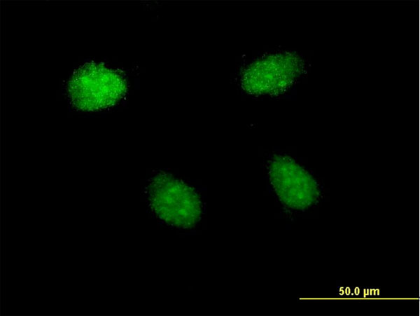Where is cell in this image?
I'll return each instance as SVG.
<instances>
[{
    "label": "cell",
    "mask_w": 420,
    "mask_h": 316,
    "mask_svg": "<svg viewBox=\"0 0 420 316\" xmlns=\"http://www.w3.org/2000/svg\"><path fill=\"white\" fill-rule=\"evenodd\" d=\"M150 205L155 215L167 224L189 228L200 220L202 202L196 191L172 174H157L148 186Z\"/></svg>",
    "instance_id": "6da1fadb"
},
{
    "label": "cell",
    "mask_w": 420,
    "mask_h": 316,
    "mask_svg": "<svg viewBox=\"0 0 420 316\" xmlns=\"http://www.w3.org/2000/svg\"><path fill=\"white\" fill-rule=\"evenodd\" d=\"M125 84L115 71L88 65L79 69L69 85L72 104L84 111L111 107L123 95Z\"/></svg>",
    "instance_id": "7a4b0ae2"
},
{
    "label": "cell",
    "mask_w": 420,
    "mask_h": 316,
    "mask_svg": "<svg viewBox=\"0 0 420 316\" xmlns=\"http://www.w3.org/2000/svg\"><path fill=\"white\" fill-rule=\"evenodd\" d=\"M302 69V60L295 54L286 52L270 55L245 69L241 85L251 95L279 94L293 84Z\"/></svg>",
    "instance_id": "3957f363"
},
{
    "label": "cell",
    "mask_w": 420,
    "mask_h": 316,
    "mask_svg": "<svg viewBox=\"0 0 420 316\" xmlns=\"http://www.w3.org/2000/svg\"><path fill=\"white\" fill-rule=\"evenodd\" d=\"M269 176L279 199L289 207H306L317 197L313 179L288 157L274 156L269 163Z\"/></svg>",
    "instance_id": "277c9868"
}]
</instances>
